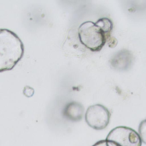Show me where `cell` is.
Listing matches in <instances>:
<instances>
[{"label": "cell", "instance_id": "2", "mask_svg": "<svg viewBox=\"0 0 146 146\" xmlns=\"http://www.w3.org/2000/svg\"><path fill=\"white\" fill-rule=\"evenodd\" d=\"M78 36L80 43L92 52H99L104 46L110 35L105 34L101 28L92 22H85L78 29Z\"/></svg>", "mask_w": 146, "mask_h": 146}, {"label": "cell", "instance_id": "3", "mask_svg": "<svg viewBox=\"0 0 146 146\" xmlns=\"http://www.w3.org/2000/svg\"><path fill=\"white\" fill-rule=\"evenodd\" d=\"M106 140L111 141L118 146H141L142 141L139 133L127 126H117L111 130Z\"/></svg>", "mask_w": 146, "mask_h": 146}, {"label": "cell", "instance_id": "4", "mask_svg": "<svg viewBox=\"0 0 146 146\" xmlns=\"http://www.w3.org/2000/svg\"><path fill=\"white\" fill-rule=\"evenodd\" d=\"M110 116L111 114L106 107L101 104H95L87 108L85 120L90 127L95 130H103L108 126Z\"/></svg>", "mask_w": 146, "mask_h": 146}, {"label": "cell", "instance_id": "7", "mask_svg": "<svg viewBox=\"0 0 146 146\" xmlns=\"http://www.w3.org/2000/svg\"><path fill=\"white\" fill-rule=\"evenodd\" d=\"M96 24L98 25L105 34L110 36V34L113 29V22L110 19L107 17H102L96 22Z\"/></svg>", "mask_w": 146, "mask_h": 146}, {"label": "cell", "instance_id": "1", "mask_svg": "<svg viewBox=\"0 0 146 146\" xmlns=\"http://www.w3.org/2000/svg\"><path fill=\"white\" fill-rule=\"evenodd\" d=\"M24 55V45L19 36L7 28H0V73L11 71Z\"/></svg>", "mask_w": 146, "mask_h": 146}, {"label": "cell", "instance_id": "9", "mask_svg": "<svg viewBox=\"0 0 146 146\" xmlns=\"http://www.w3.org/2000/svg\"><path fill=\"white\" fill-rule=\"evenodd\" d=\"M92 146H118L116 145L115 143L111 142V141H108V140H100L98 142H97L96 144H94Z\"/></svg>", "mask_w": 146, "mask_h": 146}, {"label": "cell", "instance_id": "8", "mask_svg": "<svg viewBox=\"0 0 146 146\" xmlns=\"http://www.w3.org/2000/svg\"><path fill=\"white\" fill-rule=\"evenodd\" d=\"M139 135L141 139L142 143L146 144V119L144 120L143 121H141V123L139 124Z\"/></svg>", "mask_w": 146, "mask_h": 146}, {"label": "cell", "instance_id": "5", "mask_svg": "<svg viewBox=\"0 0 146 146\" xmlns=\"http://www.w3.org/2000/svg\"><path fill=\"white\" fill-rule=\"evenodd\" d=\"M133 61V55L127 50H121L116 52L111 59L112 68L117 71H127L131 67Z\"/></svg>", "mask_w": 146, "mask_h": 146}, {"label": "cell", "instance_id": "6", "mask_svg": "<svg viewBox=\"0 0 146 146\" xmlns=\"http://www.w3.org/2000/svg\"><path fill=\"white\" fill-rule=\"evenodd\" d=\"M64 116L71 121H79L84 114L83 106L76 102H71L67 104L63 110Z\"/></svg>", "mask_w": 146, "mask_h": 146}]
</instances>
